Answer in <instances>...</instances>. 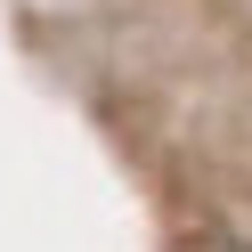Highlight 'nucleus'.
Returning a JSON list of instances; mask_svg holds the SVG:
<instances>
[{"instance_id": "nucleus-1", "label": "nucleus", "mask_w": 252, "mask_h": 252, "mask_svg": "<svg viewBox=\"0 0 252 252\" xmlns=\"http://www.w3.org/2000/svg\"><path fill=\"white\" fill-rule=\"evenodd\" d=\"M212 252H252V244H212Z\"/></svg>"}]
</instances>
